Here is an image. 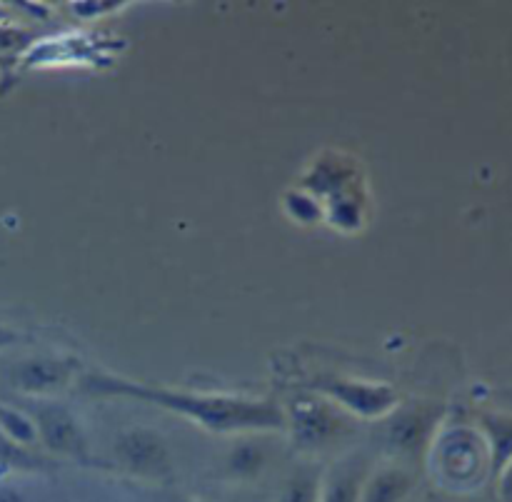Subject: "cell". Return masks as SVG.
Masks as SVG:
<instances>
[{
    "instance_id": "9a60e30c",
    "label": "cell",
    "mask_w": 512,
    "mask_h": 502,
    "mask_svg": "<svg viewBox=\"0 0 512 502\" xmlns=\"http://www.w3.org/2000/svg\"><path fill=\"white\" fill-rule=\"evenodd\" d=\"M173 502H205V500H183V498H180V500H173Z\"/></svg>"
},
{
    "instance_id": "52a82bcc",
    "label": "cell",
    "mask_w": 512,
    "mask_h": 502,
    "mask_svg": "<svg viewBox=\"0 0 512 502\" xmlns=\"http://www.w3.org/2000/svg\"><path fill=\"white\" fill-rule=\"evenodd\" d=\"M433 430V415L423 408H395L385 423V443L395 458H413L425 448Z\"/></svg>"
},
{
    "instance_id": "5bb4252c",
    "label": "cell",
    "mask_w": 512,
    "mask_h": 502,
    "mask_svg": "<svg viewBox=\"0 0 512 502\" xmlns=\"http://www.w3.org/2000/svg\"><path fill=\"white\" fill-rule=\"evenodd\" d=\"M0 502H25V498L15 488H8V485H0Z\"/></svg>"
},
{
    "instance_id": "5b68a950",
    "label": "cell",
    "mask_w": 512,
    "mask_h": 502,
    "mask_svg": "<svg viewBox=\"0 0 512 502\" xmlns=\"http://www.w3.org/2000/svg\"><path fill=\"white\" fill-rule=\"evenodd\" d=\"M30 420H33L35 430H38V440L50 453L70 455V458L85 453V440L83 433H80V425L75 423V418L63 405L50 403V400H35L30 405Z\"/></svg>"
},
{
    "instance_id": "7c38bea8",
    "label": "cell",
    "mask_w": 512,
    "mask_h": 502,
    "mask_svg": "<svg viewBox=\"0 0 512 502\" xmlns=\"http://www.w3.org/2000/svg\"><path fill=\"white\" fill-rule=\"evenodd\" d=\"M290 203H293V208H290V210H293V215L298 220H303V223H313V220L320 218L318 205H315V200L308 198V195H300V193L290 195L288 205Z\"/></svg>"
},
{
    "instance_id": "8fae6325",
    "label": "cell",
    "mask_w": 512,
    "mask_h": 502,
    "mask_svg": "<svg viewBox=\"0 0 512 502\" xmlns=\"http://www.w3.org/2000/svg\"><path fill=\"white\" fill-rule=\"evenodd\" d=\"M320 478L313 468H300L290 475L280 488L278 502H318L320 500Z\"/></svg>"
},
{
    "instance_id": "4fadbf2b",
    "label": "cell",
    "mask_w": 512,
    "mask_h": 502,
    "mask_svg": "<svg viewBox=\"0 0 512 502\" xmlns=\"http://www.w3.org/2000/svg\"><path fill=\"white\" fill-rule=\"evenodd\" d=\"M20 340V335L15 333V330L5 328V325H0V350L10 348V345H15Z\"/></svg>"
},
{
    "instance_id": "9c48e42d",
    "label": "cell",
    "mask_w": 512,
    "mask_h": 502,
    "mask_svg": "<svg viewBox=\"0 0 512 502\" xmlns=\"http://www.w3.org/2000/svg\"><path fill=\"white\" fill-rule=\"evenodd\" d=\"M413 485L415 480L405 465H383L368 473L360 502H405L413 493Z\"/></svg>"
},
{
    "instance_id": "8992f818",
    "label": "cell",
    "mask_w": 512,
    "mask_h": 502,
    "mask_svg": "<svg viewBox=\"0 0 512 502\" xmlns=\"http://www.w3.org/2000/svg\"><path fill=\"white\" fill-rule=\"evenodd\" d=\"M73 375V363L60 358H25L10 368L8 380L18 393L25 395H48L65 388Z\"/></svg>"
},
{
    "instance_id": "ba28073f",
    "label": "cell",
    "mask_w": 512,
    "mask_h": 502,
    "mask_svg": "<svg viewBox=\"0 0 512 502\" xmlns=\"http://www.w3.org/2000/svg\"><path fill=\"white\" fill-rule=\"evenodd\" d=\"M370 468L365 458H345L320 478L318 502H360Z\"/></svg>"
},
{
    "instance_id": "3957f363",
    "label": "cell",
    "mask_w": 512,
    "mask_h": 502,
    "mask_svg": "<svg viewBox=\"0 0 512 502\" xmlns=\"http://www.w3.org/2000/svg\"><path fill=\"white\" fill-rule=\"evenodd\" d=\"M320 395L335 400L343 410L358 418H388L400 405L398 390L383 383H363V380L325 378L313 385Z\"/></svg>"
},
{
    "instance_id": "30bf717a",
    "label": "cell",
    "mask_w": 512,
    "mask_h": 502,
    "mask_svg": "<svg viewBox=\"0 0 512 502\" xmlns=\"http://www.w3.org/2000/svg\"><path fill=\"white\" fill-rule=\"evenodd\" d=\"M0 435L18 448H30L38 443V430L33 420L8 405H0Z\"/></svg>"
},
{
    "instance_id": "6da1fadb",
    "label": "cell",
    "mask_w": 512,
    "mask_h": 502,
    "mask_svg": "<svg viewBox=\"0 0 512 502\" xmlns=\"http://www.w3.org/2000/svg\"><path fill=\"white\" fill-rule=\"evenodd\" d=\"M83 390L100 398H135L153 403L158 408L178 413L193 420L208 433H240V430H283L288 425L285 410L273 400H245L223 398V395H193L183 390L153 388L143 383L110 378V375H88L83 380Z\"/></svg>"
},
{
    "instance_id": "7a4b0ae2",
    "label": "cell",
    "mask_w": 512,
    "mask_h": 502,
    "mask_svg": "<svg viewBox=\"0 0 512 502\" xmlns=\"http://www.w3.org/2000/svg\"><path fill=\"white\" fill-rule=\"evenodd\" d=\"M285 420H290L295 443L303 450H320L348 433L345 415L325 400L310 398V395L295 398L285 413Z\"/></svg>"
},
{
    "instance_id": "277c9868",
    "label": "cell",
    "mask_w": 512,
    "mask_h": 502,
    "mask_svg": "<svg viewBox=\"0 0 512 502\" xmlns=\"http://www.w3.org/2000/svg\"><path fill=\"white\" fill-rule=\"evenodd\" d=\"M115 455L130 475L148 480L168 478L173 463L165 440L150 428L123 430L115 440Z\"/></svg>"
}]
</instances>
